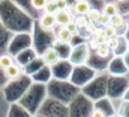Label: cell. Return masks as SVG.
I'll return each instance as SVG.
<instances>
[{
    "label": "cell",
    "mask_w": 129,
    "mask_h": 117,
    "mask_svg": "<svg viewBox=\"0 0 129 117\" xmlns=\"http://www.w3.org/2000/svg\"><path fill=\"white\" fill-rule=\"evenodd\" d=\"M87 57H89V46L86 43H81L74 47L69 60L72 65H82L86 63Z\"/></svg>",
    "instance_id": "1"
},
{
    "label": "cell",
    "mask_w": 129,
    "mask_h": 117,
    "mask_svg": "<svg viewBox=\"0 0 129 117\" xmlns=\"http://www.w3.org/2000/svg\"><path fill=\"white\" fill-rule=\"evenodd\" d=\"M43 61L48 65V66H53L56 65L58 61H59V53L57 52L56 48L53 47H49L44 51L43 53Z\"/></svg>",
    "instance_id": "2"
},
{
    "label": "cell",
    "mask_w": 129,
    "mask_h": 117,
    "mask_svg": "<svg viewBox=\"0 0 129 117\" xmlns=\"http://www.w3.org/2000/svg\"><path fill=\"white\" fill-rule=\"evenodd\" d=\"M54 17H56V23L61 27H66L67 24L74 22L72 14L69 10H57Z\"/></svg>",
    "instance_id": "3"
},
{
    "label": "cell",
    "mask_w": 129,
    "mask_h": 117,
    "mask_svg": "<svg viewBox=\"0 0 129 117\" xmlns=\"http://www.w3.org/2000/svg\"><path fill=\"white\" fill-rule=\"evenodd\" d=\"M56 17L54 14H48V13H44L41 19H39V27L44 31H51L56 26Z\"/></svg>",
    "instance_id": "4"
},
{
    "label": "cell",
    "mask_w": 129,
    "mask_h": 117,
    "mask_svg": "<svg viewBox=\"0 0 129 117\" xmlns=\"http://www.w3.org/2000/svg\"><path fill=\"white\" fill-rule=\"evenodd\" d=\"M91 9V5L89 3V0H76V3L74 4V13L79 15H86Z\"/></svg>",
    "instance_id": "5"
},
{
    "label": "cell",
    "mask_w": 129,
    "mask_h": 117,
    "mask_svg": "<svg viewBox=\"0 0 129 117\" xmlns=\"http://www.w3.org/2000/svg\"><path fill=\"white\" fill-rule=\"evenodd\" d=\"M4 74H5V76H7L8 79H17V78L20 76V74H22V69H20L18 65L13 64V65L9 66L7 70H4Z\"/></svg>",
    "instance_id": "6"
},
{
    "label": "cell",
    "mask_w": 129,
    "mask_h": 117,
    "mask_svg": "<svg viewBox=\"0 0 129 117\" xmlns=\"http://www.w3.org/2000/svg\"><path fill=\"white\" fill-rule=\"evenodd\" d=\"M71 38H72V34L64 27H61L58 29V32H57V40H58V42H61V43H69Z\"/></svg>",
    "instance_id": "7"
},
{
    "label": "cell",
    "mask_w": 129,
    "mask_h": 117,
    "mask_svg": "<svg viewBox=\"0 0 129 117\" xmlns=\"http://www.w3.org/2000/svg\"><path fill=\"white\" fill-rule=\"evenodd\" d=\"M103 14L108 15V17H113L115 14H118V7L114 3H106L103 8Z\"/></svg>",
    "instance_id": "8"
},
{
    "label": "cell",
    "mask_w": 129,
    "mask_h": 117,
    "mask_svg": "<svg viewBox=\"0 0 129 117\" xmlns=\"http://www.w3.org/2000/svg\"><path fill=\"white\" fill-rule=\"evenodd\" d=\"M14 64V60H13V57L9 56V55H3V56H0V69H3V70H7L9 66H12Z\"/></svg>",
    "instance_id": "9"
},
{
    "label": "cell",
    "mask_w": 129,
    "mask_h": 117,
    "mask_svg": "<svg viewBox=\"0 0 129 117\" xmlns=\"http://www.w3.org/2000/svg\"><path fill=\"white\" fill-rule=\"evenodd\" d=\"M101 15V12H99L98 9H90V12L85 15L86 19L89 21V23H94V24H98V21Z\"/></svg>",
    "instance_id": "10"
},
{
    "label": "cell",
    "mask_w": 129,
    "mask_h": 117,
    "mask_svg": "<svg viewBox=\"0 0 129 117\" xmlns=\"http://www.w3.org/2000/svg\"><path fill=\"white\" fill-rule=\"evenodd\" d=\"M123 24H124V18H123L121 14L118 13V14L110 17V26H113V27H115V28H119V27H121Z\"/></svg>",
    "instance_id": "11"
},
{
    "label": "cell",
    "mask_w": 129,
    "mask_h": 117,
    "mask_svg": "<svg viewBox=\"0 0 129 117\" xmlns=\"http://www.w3.org/2000/svg\"><path fill=\"white\" fill-rule=\"evenodd\" d=\"M96 53H98L99 57H108L109 53H110V48L108 47L106 43L98 45V46H96Z\"/></svg>",
    "instance_id": "12"
},
{
    "label": "cell",
    "mask_w": 129,
    "mask_h": 117,
    "mask_svg": "<svg viewBox=\"0 0 129 117\" xmlns=\"http://www.w3.org/2000/svg\"><path fill=\"white\" fill-rule=\"evenodd\" d=\"M94 40L96 41V46H98V45L106 43L108 37H106V36H105V33L103 32V29H98V31L94 33Z\"/></svg>",
    "instance_id": "13"
},
{
    "label": "cell",
    "mask_w": 129,
    "mask_h": 117,
    "mask_svg": "<svg viewBox=\"0 0 129 117\" xmlns=\"http://www.w3.org/2000/svg\"><path fill=\"white\" fill-rule=\"evenodd\" d=\"M44 10H46V13H48V14H56V12H57L58 9H57V7H56V2H54V0H48L47 4H46V7H44Z\"/></svg>",
    "instance_id": "14"
},
{
    "label": "cell",
    "mask_w": 129,
    "mask_h": 117,
    "mask_svg": "<svg viewBox=\"0 0 129 117\" xmlns=\"http://www.w3.org/2000/svg\"><path fill=\"white\" fill-rule=\"evenodd\" d=\"M103 32L105 33V36L108 37V38H111V37H116V28L115 27H113V26H106V27H104L103 28Z\"/></svg>",
    "instance_id": "15"
},
{
    "label": "cell",
    "mask_w": 129,
    "mask_h": 117,
    "mask_svg": "<svg viewBox=\"0 0 129 117\" xmlns=\"http://www.w3.org/2000/svg\"><path fill=\"white\" fill-rule=\"evenodd\" d=\"M75 23H76L77 28H86V26L89 24V21L86 19L85 15H79V17L76 18Z\"/></svg>",
    "instance_id": "16"
},
{
    "label": "cell",
    "mask_w": 129,
    "mask_h": 117,
    "mask_svg": "<svg viewBox=\"0 0 129 117\" xmlns=\"http://www.w3.org/2000/svg\"><path fill=\"white\" fill-rule=\"evenodd\" d=\"M48 0H30V5L34 9H44Z\"/></svg>",
    "instance_id": "17"
},
{
    "label": "cell",
    "mask_w": 129,
    "mask_h": 117,
    "mask_svg": "<svg viewBox=\"0 0 129 117\" xmlns=\"http://www.w3.org/2000/svg\"><path fill=\"white\" fill-rule=\"evenodd\" d=\"M106 45L110 50H116L118 46H119V38L118 37H111V38H108L106 41Z\"/></svg>",
    "instance_id": "18"
},
{
    "label": "cell",
    "mask_w": 129,
    "mask_h": 117,
    "mask_svg": "<svg viewBox=\"0 0 129 117\" xmlns=\"http://www.w3.org/2000/svg\"><path fill=\"white\" fill-rule=\"evenodd\" d=\"M98 24H99V26H103V27L109 26V24H110V17H108V15H105V14L101 13V15H100L99 21H98Z\"/></svg>",
    "instance_id": "19"
},
{
    "label": "cell",
    "mask_w": 129,
    "mask_h": 117,
    "mask_svg": "<svg viewBox=\"0 0 129 117\" xmlns=\"http://www.w3.org/2000/svg\"><path fill=\"white\" fill-rule=\"evenodd\" d=\"M54 2H56V7L58 10H67V7H69L67 0H54Z\"/></svg>",
    "instance_id": "20"
},
{
    "label": "cell",
    "mask_w": 129,
    "mask_h": 117,
    "mask_svg": "<svg viewBox=\"0 0 129 117\" xmlns=\"http://www.w3.org/2000/svg\"><path fill=\"white\" fill-rule=\"evenodd\" d=\"M64 28H66V29H67V31H69V32L72 34V36H74V34H76V33H77V31H79V28H77V26H76L75 21H74V22H71L70 24H67Z\"/></svg>",
    "instance_id": "21"
},
{
    "label": "cell",
    "mask_w": 129,
    "mask_h": 117,
    "mask_svg": "<svg viewBox=\"0 0 129 117\" xmlns=\"http://www.w3.org/2000/svg\"><path fill=\"white\" fill-rule=\"evenodd\" d=\"M86 29H87V32H89V33H91V34H94V33L98 31L96 24H94V23H89V24L86 26Z\"/></svg>",
    "instance_id": "22"
},
{
    "label": "cell",
    "mask_w": 129,
    "mask_h": 117,
    "mask_svg": "<svg viewBox=\"0 0 129 117\" xmlns=\"http://www.w3.org/2000/svg\"><path fill=\"white\" fill-rule=\"evenodd\" d=\"M91 117H105V113L101 109H94L91 113Z\"/></svg>",
    "instance_id": "23"
},
{
    "label": "cell",
    "mask_w": 129,
    "mask_h": 117,
    "mask_svg": "<svg viewBox=\"0 0 129 117\" xmlns=\"http://www.w3.org/2000/svg\"><path fill=\"white\" fill-rule=\"evenodd\" d=\"M123 61H124L126 69H129V51H126V52L124 53V56H123Z\"/></svg>",
    "instance_id": "24"
},
{
    "label": "cell",
    "mask_w": 129,
    "mask_h": 117,
    "mask_svg": "<svg viewBox=\"0 0 129 117\" xmlns=\"http://www.w3.org/2000/svg\"><path fill=\"white\" fill-rule=\"evenodd\" d=\"M118 3H124V2H126V0H116Z\"/></svg>",
    "instance_id": "25"
},
{
    "label": "cell",
    "mask_w": 129,
    "mask_h": 117,
    "mask_svg": "<svg viewBox=\"0 0 129 117\" xmlns=\"http://www.w3.org/2000/svg\"><path fill=\"white\" fill-rule=\"evenodd\" d=\"M128 22H129V15H128Z\"/></svg>",
    "instance_id": "26"
},
{
    "label": "cell",
    "mask_w": 129,
    "mask_h": 117,
    "mask_svg": "<svg viewBox=\"0 0 129 117\" xmlns=\"http://www.w3.org/2000/svg\"><path fill=\"white\" fill-rule=\"evenodd\" d=\"M86 2H87V0H86Z\"/></svg>",
    "instance_id": "27"
}]
</instances>
